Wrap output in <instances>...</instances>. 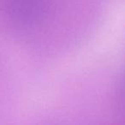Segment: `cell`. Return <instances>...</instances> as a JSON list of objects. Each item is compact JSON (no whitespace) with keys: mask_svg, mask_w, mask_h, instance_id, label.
Here are the masks:
<instances>
[{"mask_svg":"<svg viewBox=\"0 0 125 125\" xmlns=\"http://www.w3.org/2000/svg\"><path fill=\"white\" fill-rule=\"evenodd\" d=\"M12 16L21 23L36 21L45 9V0H11Z\"/></svg>","mask_w":125,"mask_h":125,"instance_id":"cell-1","label":"cell"},{"mask_svg":"<svg viewBox=\"0 0 125 125\" xmlns=\"http://www.w3.org/2000/svg\"><path fill=\"white\" fill-rule=\"evenodd\" d=\"M124 95H125V87H124Z\"/></svg>","mask_w":125,"mask_h":125,"instance_id":"cell-2","label":"cell"}]
</instances>
